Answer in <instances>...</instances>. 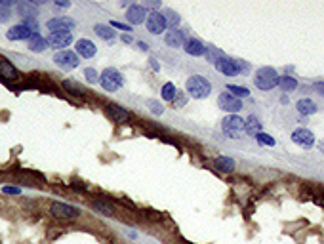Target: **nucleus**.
<instances>
[{
  "label": "nucleus",
  "instance_id": "1",
  "mask_svg": "<svg viewBox=\"0 0 324 244\" xmlns=\"http://www.w3.org/2000/svg\"><path fill=\"white\" fill-rule=\"evenodd\" d=\"M185 92L193 99H206L212 94V82L202 74H191L185 82Z\"/></svg>",
  "mask_w": 324,
  "mask_h": 244
},
{
  "label": "nucleus",
  "instance_id": "2",
  "mask_svg": "<svg viewBox=\"0 0 324 244\" xmlns=\"http://www.w3.org/2000/svg\"><path fill=\"white\" fill-rule=\"evenodd\" d=\"M214 67H216L217 73H221L223 76H235V74L246 73L250 69L248 63H244L242 60H231L227 56H221L219 60L214 63Z\"/></svg>",
  "mask_w": 324,
  "mask_h": 244
},
{
  "label": "nucleus",
  "instance_id": "3",
  "mask_svg": "<svg viewBox=\"0 0 324 244\" xmlns=\"http://www.w3.org/2000/svg\"><path fill=\"white\" fill-rule=\"evenodd\" d=\"M100 84L105 92L114 94V92H118V90L124 86V76H122V73H120L118 69H114V67H107V69L101 71Z\"/></svg>",
  "mask_w": 324,
  "mask_h": 244
},
{
  "label": "nucleus",
  "instance_id": "4",
  "mask_svg": "<svg viewBox=\"0 0 324 244\" xmlns=\"http://www.w3.org/2000/svg\"><path fill=\"white\" fill-rule=\"evenodd\" d=\"M278 73L274 71L273 67H262L256 71V76H254V86L260 88L263 92H269L278 86Z\"/></svg>",
  "mask_w": 324,
  "mask_h": 244
},
{
  "label": "nucleus",
  "instance_id": "5",
  "mask_svg": "<svg viewBox=\"0 0 324 244\" xmlns=\"http://www.w3.org/2000/svg\"><path fill=\"white\" fill-rule=\"evenodd\" d=\"M221 132L229 139H238L244 134V119L238 115H227L221 121Z\"/></svg>",
  "mask_w": 324,
  "mask_h": 244
},
{
  "label": "nucleus",
  "instance_id": "6",
  "mask_svg": "<svg viewBox=\"0 0 324 244\" xmlns=\"http://www.w3.org/2000/svg\"><path fill=\"white\" fill-rule=\"evenodd\" d=\"M50 216L55 218V220H76L80 216V210L76 206H71V204H65V202H52L50 204Z\"/></svg>",
  "mask_w": 324,
  "mask_h": 244
},
{
  "label": "nucleus",
  "instance_id": "7",
  "mask_svg": "<svg viewBox=\"0 0 324 244\" xmlns=\"http://www.w3.org/2000/svg\"><path fill=\"white\" fill-rule=\"evenodd\" d=\"M54 63L63 69V71H73L80 65V58L76 56V52H71V50H65V52H57L54 56Z\"/></svg>",
  "mask_w": 324,
  "mask_h": 244
},
{
  "label": "nucleus",
  "instance_id": "8",
  "mask_svg": "<svg viewBox=\"0 0 324 244\" xmlns=\"http://www.w3.org/2000/svg\"><path fill=\"white\" fill-rule=\"evenodd\" d=\"M217 107L225 113H229V115H238L240 111H242V101L237 99L235 96H231L229 92H221L219 96H217Z\"/></svg>",
  "mask_w": 324,
  "mask_h": 244
},
{
  "label": "nucleus",
  "instance_id": "9",
  "mask_svg": "<svg viewBox=\"0 0 324 244\" xmlns=\"http://www.w3.org/2000/svg\"><path fill=\"white\" fill-rule=\"evenodd\" d=\"M292 141L299 145L301 149H313L315 143H317V137L313 134L309 128H296L294 132H292Z\"/></svg>",
  "mask_w": 324,
  "mask_h": 244
},
{
  "label": "nucleus",
  "instance_id": "10",
  "mask_svg": "<svg viewBox=\"0 0 324 244\" xmlns=\"http://www.w3.org/2000/svg\"><path fill=\"white\" fill-rule=\"evenodd\" d=\"M147 15H149V10L143 6V4H132L128 10H126V21L128 25H143L147 21Z\"/></svg>",
  "mask_w": 324,
  "mask_h": 244
},
{
  "label": "nucleus",
  "instance_id": "11",
  "mask_svg": "<svg viewBox=\"0 0 324 244\" xmlns=\"http://www.w3.org/2000/svg\"><path fill=\"white\" fill-rule=\"evenodd\" d=\"M145 25H147V31L151 35H162V33L168 31V25H166V19H164L162 12H149Z\"/></svg>",
  "mask_w": 324,
  "mask_h": 244
},
{
  "label": "nucleus",
  "instance_id": "12",
  "mask_svg": "<svg viewBox=\"0 0 324 244\" xmlns=\"http://www.w3.org/2000/svg\"><path fill=\"white\" fill-rule=\"evenodd\" d=\"M105 115H107V119H111L112 122H116V124H124L132 119V115H130V111H126L122 105H118V103H107L105 105Z\"/></svg>",
  "mask_w": 324,
  "mask_h": 244
},
{
  "label": "nucleus",
  "instance_id": "13",
  "mask_svg": "<svg viewBox=\"0 0 324 244\" xmlns=\"http://www.w3.org/2000/svg\"><path fill=\"white\" fill-rule=\"evenodd\" d=\"M46 40H48V46L50 48L65 52V50L73 44V33H50Z\"/></svg>",
  "mask_w": 324,
  "mask_h": 244
},
{
  "label": "nucleus",
  "instance_id": "14",
  "mask_svg": "<svg viewBox=\"0 0 324 244\" xmlns=\"http://www.w3.org/2000/svg\"><path fill=\"white\" fill-rule=\"evenodd\" d=\"M75 19L71 17H54V19H48L46 21V27L50 33H71V29H75Z\"/></svg>",
  "mask_w": 324,
  "mask_h": 244
},
{
  "label": "nucleus",
  "instance_id": "15",
  "mask_svg": "<svg viewBox=\"0 0 324 244\" xmlns=\"http://www.w3.org/2000/svg\"><path fill=\"white\" fill-rule=\"evenodd\" d=\"M75 52L78 58H94L96 54H98V46L92 42V40H88V38H78L75 44Z\"/></svg>",
  "mask_w": 324,
  "mask_h": 244
},
{
  "label": "nucleus",
  "instance_id": "16",
  "mask_svg": "<svg viewBox=\"0 0 324 244\" xmlns=\"http://www.w3.org/2000/svg\"><path fill=\"white\" fill-rule=\"evenodd\" d=\"M183 50H185V54H187V56H193V58H202V56H206V50H208V46H206L202 40H199V38L191 37V38L185 40Z\"/></svg>",
  "mask_w": 324,
  "mask_h": 244
},
{
  "label": "nucleus",
  "instance_id": "17",
  "mask_svg": "<svg viewBox=\"0 0 324 244\" xmlns=\"http://www.w3.org/2000/svg\"><path fill=\"white\" fill-rule=\"evenodd\" d=\"M33 29H29V27H25L23 23L19 25H13V27H10L8 31H6V38L8 40H29V38L33 37Z\"/></svg>",
  "mask_w": 324,
  "mask_h": 244
},
{
  "label": "nucleus",
  "instance_id": "18",
  "mask_svg": "<svg viewBox=\"0 0 324 244\" xmlns=\"http://www.w3.org/2000/svg\"><path fill=\"white\" fill-rule=\"evenodd\" d=\"M185 40H187L185 33H183V31H179V29L166 31V35H164V44H166L168 48H183Z\"/></svg>",
  "mask_w": 324,
  "mask_h": 244
},
{
  "label": "nucleus",
  "instance_id": "19",
  "mask_svg": "<svg viewBox=\"0 0 324 244\" xmlns=\"http://www.w3.org/2000/svg\"><path fill=\"white\" fill-rule=\"evenodd\" d=\"M0 78L6 80V82H15L19 80V71L15 69L12 61L8 60H0Z\"/></svg>",
  "mask_w": 324,
  "mask_h": 244
},
{
  "label": "nucleus",
  "instance_id": "20",
  "mask_svg": "<svg viewBox=\"0 0 324 244\" xmlns=\"http://www.w3.org/2000/svg\"><path fill=\"white\" fill-rule=\"evenodd\" d=\"M27 48L31 50V52H35V54H42V52H46L50 46H48V40L42 37L40 33H33V37L27 40Z\"/></svg>",
  "mask_w": 324,
  "mask_h": 244
},
{
  "label": "nucleus",
  "instance_id": "21",
  "mask_svg": "<svg viewBox=\"0 0 324 244\" xmlns=\"http://www.w3.org/2000/svg\"><path fill=\"white\" fill-rule=\"evenodd\" d=\"M296 109L301 117H311L317 113V103L311 98H301L296 101Z\"/></svg>",
  "mask_w": 324,
  "mask_h": 244
},
{
  "label": "nucleus",
  "instance_id": "22",
  "mask_svg": "<svg viewBox=\"0 0 324 244\" xmlns=\"http://www.w3.org/2000/svg\"><path fill=\"white\" fill-rule=\"evenodd\" d=\"M92 208H94L98 214H103V216H107V218L116 216V210H114V206H112L109 200H103V198H96V200L92 202Z\"/></svg>",
  "mask_w": 324,
  "mask_h": 244
},
{
  "label": "nucleus",
  "instance_id": "23",
  "mask_svg": "<svg viewBox=\"0 0 324 244\" xmlns=\"http://www.w3.org/2000/svg\"><path fill=\"white\" fill-rule=\"evenodd\" d=\"M214 168L217 172H221V174H231L237 168V164H235V160L231 157H217L214 160Z\"/></svg>",
  "mask_w": 324,
  "mask_h": 244
},
{
  "label": "nucleus",
  "instance_id": "24",
  "mask_svg": "<svg viewBox=\"0 0 324 244\" xmlns=\"http://www.w3.org/2000/svg\"><path fill=\"white\" fill-rule=\"evenodd\" d=\"M263 132V124L254 115H250L248 119H244V134L252 135V137H256V135Z\"/></svg>",
  "mask_w": 324,
  "mask_h": 244
},
{
  "label": "nucleus",
  "instance_id": "25",
  "mask_svg": "<svg viewBox=\"0 0 324 244\" xmlns=\"http://www.w3.org/2000/svg\"><path fill=\"white\" fill-rule=\"evenodd\" d=\"M162 13H164V19H166V25H168L170 31L179 27V23H181V15L175 12V10H172V8H164Z\"/></svg>",
  "mask_w": 324,
  "mask_h": 244
},
{
  "label": "nucleus",
  "instance_id": "26",
  "mask_svg": "<svg viewBox=\"0 0 324 244\" xmlns=\"http://www.w3.org/2000/svg\"><path fill=\"white\" fill-rule=\"evenodd\" d=\"M94 33L101 38V40H112L116 37V31L112 29L111 25H105V23H98L94 27Z\"/></svg>",
  "mask_w": 324,
  "mask_h": 244
},
{
  "label": "nucleus",
  "instance_id": "27",
  "mask_svg": "<svg viewBox=\"0 0 324 244\" xmlns=\"http://www.w3.org/2000/svg\"><path fill=\"white\" fill-rule=\"evenodd\" d=\"M15 8H17V13L27 19V17H37V4H33V2H19V4H15Z\"/></svg>",
  "mask_w": 324,
  "mask_h": 244
},
{
  "label": "nucleus",
  "instance_id": "28",
  "mask_svg": "<svg viewBox=\"0 0 324 244\" xmlns=\"http://www.w3.org/2000/svg\"><path fill=\"white\" fill-rule=\"evenodd\" d=\"M175 96H177V88H175L174 82H166V84L162 86V90H161L162 101H166V103H172V101L175 99Z\"/></svg>",
  "mask_w": 324,
  "mask_h": 244
},
{
  "label": "nucleus",
  "instance_id": "29",
  "mask_svg": "<svg viewBox=\"0 0 324 244\" xmlns=\"http://www.w3.org/2000/svg\"><path fill=\"white\" fill-rule=\"evenodd\" d=\"M298 80L294 78V76H288V74H284V76H280L278 78V86L282 88V92H294L296 88H298Z\"/></svg>",
  "mask_w": 324,
  "mask_h": 244
},
{
  "label": "nucleus",
  "instance_id": "30",
  "mask_svg": "<svg viewBox=\"0 0 324 244\" xmlns=\"http://www.w3.org/2000/svg\"><path fill=\"white\" fill-rule=\"evenodd\" d=\"M227 90L231 96H235L237 99H244L250 98V90L246 86H238V84H227Z\"/></svg>",
  "mask_w": 324,
  "mask_h": 244
},
{
  "label": "nucleus",
  "instance_id": "31",
  "mask_svg": "<svg viewBox=\"0 0 324 244\" xmlns=\"http://www.w3.org/2000/svg\"><path fill=\"white\" fill-rule=\"evenodd\" d=\"M61 86L67 90V92H69V94H73V96H78V98H82V96H84V90L76 84V82H73V80H63Z\"/></svg>",
  "mask_w": 324,
  "mask_h": 244
},
{
  "label": "nucleus",
  "instance_id": "32",
  "mask_svg": "<svg viewBox=\"0 0 324 244\" xmlns=\"http://www.w3.org/2000/svg\"><path fill=\"white\" fill-rule=\"evenodd\" d=\"M256 141H258L262 147H274L276 145V141H274L273 135L265 134V132H260V134L256 135Z\"/></svg>",
  "mask_w": 324,
  "mask_h": 244
},
{
  "label": "nucleus",
  "instance_id": "33",
  "mask_svg": "<svg viewBox=\"0 0 324 244\" xmlns=\"http://www.w3.org/2000/svg\"><path fill=\"white\" fill-rule=\"evenodd\" d=\"M189 101V96L183 92V90H177V96H175V99L172 101V107L174 109H181V107H185Z\"/></svg>",
  "mask_w": 324,
  "mask_h": 244
},
{
  "label": "nucleus",
  "instance_id": "34",
  "mask_svg": "<svg viewBox=\"0 0 324 244\" xmlns=\"http://www.w3.org/2000/svg\"><path fill=\"white\" fill-rule=\"evenodd\" d=\"M147 107H149V111L155 117H161L164 113V107H162V103L159 99H147Z\"/></svg>",
  "mask_w": 324,
  "mask_h": 244
},
{
  "label": "nucleus",
  "instance_id": "35",
  "mask_svg": "<svg viewBox=\"0 0 324 244\" xmlns=\"http://www.w3.org/2000/svg\"><path fill=\"white\" fill-rule=\"evenodd\" d=\"M84 78H86L90 84H98L100 82V73L94 67H86L84 69Z\"/></svg>",
  "mask_w": 324,
  "mask_h": 244
},
{
  "label": "nucleus",
  "instance_id": "36",
  "mask_svg": "<svg viewBox=\"0 0 324 244\" xmlns=\"http://www.w3.org/2000/svg\"><path fill=\"white\" fill-rule=\"evenodd\" d=\"M221 56H223V54H221L219 50H216L214 46H208V50H206V58H208V61H210V63H216V61L219 60Z\"/></svg>",
  "mask_w": 324,
  "mask_h": 244
},
{
  "label": "nucleus",
  "instance_id": "37",
  "mask_svg": "<svg viewBox=\"0 0 324 244\" xmlns=\"http://www.w3.org/2000/svg\"><path fill=\"white\" fill-rule=\"evenodd\" d=\"M10 17H12V8H6V6L0 4V23L10 21Z\"/></svg>",
  "mask_w": 324,
  "mask_h": 244
},
{
  "label": "nucleus",
  "instance_id": "38",
  "mask_svg": "<svg viewBox=\"0 0 324 244\" xmlns=\"http://www.w3.org/2000/svg\"><path fill=\"white\" fill-rule=\"evenodd\" d=\"M2 193L4 195H21V189L19 187H13V185H4L2 187Z\"/></svg>",
  "mask_w": 324,
  "mask_h": 244
},
{
  "label": "nucleus",
  "instance_id": "39",
  "mask_svg": "<svg viewBox=\"0 0 324 244\" xmlns=\"http://www.w3.org/2000/svg\"><path fill=\"white\" fill-rule=\"evenodd\" d=\"M112 27V29H118V31H124V33H128V35H130V31H132V27H130V25L128 23H120V21H111V23H109Z\"/></svg>",
  "mask_w": 324,
  "mask_h": 244
},
{
  "label": "nucleus",
  "instance_id": "40",
  "mask_svg": "<svg viewBox=\"0 0 324 244\" xmlns=\"http://www.w3.org/2000/svg\"><path fill=\"white\" fill-rule=\"evenodd\" d=\"M313 90H315L319 96H323V98H324V82H323V80H317V82L313 84Z\"/></svg>",
  "mask_w": 324,
  "mask_h": 244
},
{
  "label": "nucleus",
  "instance_id": "41",
  "mask_svg": "<svg viewBox=\"0 0 324 244\" xmlns=\"http://www.w3.org/2000/svg\"><path fill=\"white\" fill-rule=\"evenodd\" d=\"M120 40H122L124 44H130V46L134 44V37H132V35H128V33H124V35L120 37Z\"/></svg>",
  "mask_w": 324,
  "mask_h": 244
},
{
  "label": "nucleus",
  "instance_id": "42",
  "mask_svg": "<svg viewBox=\"0 0 324 244\" xmlns=\"http://www.w3.org/2000/svg\"><path fill=\"white\" fill-rule=\"evenodd\" d=\"M149 65L153 71H161V65H159V60H155V58H151L149 60Z\"/></svg>",
  "mask_w": 324,
  "mask_h": 244
},
{
  "label": "nucleus",
  "instance_id": "43",
  "mask_svg": "<svg viewBox=\"0 0 324 244\" xmlns=\"http://www.w3.org/2000/svg\"><path fill=\"white\" fill-rule=\"evenodd\" d=\"M80 182H71V187L75 189V191H86V185H78Z\"/></svg>",
  "mask_w": 324,
  "mask_h": 244
},
{
  "label": "nucleus",
  "instance_id": "44",
  "mask_svg": "<svg viewBox=\"0 0 324 244\" xmlns=\"http://www.w3.org/2000/svg\"><path fill=\"white\" fill-rule=\"evenodd\" d=\"M137 48L141 50V52H149V44L143 42V40H139V42H137Z\"/></svg>",
  "mask_w": 324,
  "mask_h": 244
},
{
  "label": "nucleus",
  "instance_id": "45",
  "mask_svg": "<svg viewBox=\"0 0 324 244\" xmlns=\"http://www.w3.org/2000/svg\"><path fill=\"white\" fill-rule=\"evenodd\" d=\"M55 6L57 8H71V2H59V0H55Z\"/></svg>",
  "mask_w": 324,
  "mask_h": 244
},
{
  "label": "nucleus",
  "instance_id": "46",
  "mask_svg": "<svg viewBox=\"0 0 324 244\" xmlns=\"http://www.w3.org/2000/svg\"><path fill=\"white\" fill-rule=\"evenodd\" d=\"M288 101H290V99H288V96H284V94H282V96H280V103H284V105H286Z\"/></svg>",
  "mask_w": 324,
  "mask_h": 244
},
{
  "label": "nucleus",
  "instance_id": "47",
  "mask_svg": "<svg viewBox=\"0 0 324 244\" xmlns=\"http://www.w3.org/2000/svg\"><path fill=\"white\" fill-rule=\"evenodd\" d=\"M319 151H321V153L324 155V139L321 141V143H319Z\"/></svg>",
  "mask_w": 324,
  "mask_h": 244
}]
</instances>
